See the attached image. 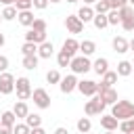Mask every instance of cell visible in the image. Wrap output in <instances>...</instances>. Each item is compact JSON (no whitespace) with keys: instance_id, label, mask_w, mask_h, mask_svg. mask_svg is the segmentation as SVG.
<instances>
[{"instance_id":"6da1fadb","label":"cell","mask_w":134,"mask_h":134,"mask_svg":"<svg viewBox=\"0 0 134 134\" xmlns=\"http://www.w3.org/2000/svg\"><path fill=\"white\" fill-rule=\"evenodd\" d=\"M111 115L117 119V121H124V119H132L134 117V103L132 100H117L111 109Z\"/></svg>"},{"instance_id":"7a4b0ae2","label":"cell","mask_w":134,"mask_h":134,"mask_svg":"<svg viewBox=\"0 0 134 134\" xmlns=\"http://www.w3.org/2000/svg\"><path fill=\"white\" fill-rule=\"evenodd\" d=\"M69 69H71V73L73 75H84V73H88L90 69H92V63H90V59L88 57H73L71 59V63H69Z\"/></svg>"},{"instance_id":"3957f363","label":"cell","mask_w":134,"mask_h":134,"mask_svg":"<svg viewBox=\"0 0 134 134\" xmlns=\"http://www.w3.org/2000/svg\"><path fill=\"white\" fill-rule=\"evenodd\" d=\"M15 90H17V98L19 100H27V98H31V82L25 77V75H21V77H17L15 80Z\"/></svg>"},{"instance_id":"277c9868","label":"cell","mask_w":134,"mask_h":134,"mask_svg":"<svg viewBox=\"0 0 134 134\" xmlns=\"http://www.w3.org/2000/svg\"><path fill=\"white\" fill-rule=\"evenodd\" d=\"M105 103L100 100V96L96 94V96H92L88 103H86V107H84V113L88 115V117H92V115H103V111H105Z\"/></svg>"},{"instance_id":"5b68a950","label":"cell","mask_w":134,"mask_h":134,"mask_svg":"<svg viewBox=\"0 0 134 134\" xmlns=\"http://www.w3.org/2000/svg\"><path fill=\"white\" fill-rule=\"evenodd\" d=\"M31 98H34V105L38 109H48L50 107V94L44 90V88H36L31 92Z\"/></svg>"},{"instance_id":"8992f818","label":"cell","mask_w":134,"mask_h":134,"mask_svg":"<svg viewBox=\"0 0 134 134\" xmlns=\"http://www.w3.org/2000/svg\"><path fill=\"white\" fill-rule=\"evenodd\" d=\"M15 92V75L13 73H8V71H4V73H0V94H13Z\"/></svg>"},{"instance_id":"52a82bcc","label":"cell","mask_w":134,"mask_h":134,"mask_svg":"<svg viewBox=\"0 0 134 134\" xmlns=\"http://www.w3.org/2000/svg\"><path fill=\"white\" fill-rule=\"evenodd\" d=\"M75 90H80V94L82 96H96V92H98V88H96V82L94 80H80L77 82V88Z\"/></svg>"},{"instance_id":"ba28073f","label":"cell","mask_w":134,"mask_h":134,"mask_svg":"<svg viewBox=\"0 0 134 134\" xmlns=\"http://www.w3.org/2000/svg\"><path fill=\"white\" fill-rule=\"evenodd\" d=\"M59 88H61V92H63V94H71V92L77 88V77H75L73 73H69V75L61 77V82H59Z\"/></svg>"},{"instance_id":"9c48e42d","label":"cell","mask_w":134,"mask_h":134,"mask_svg":"<svg viewBox=\"0 0 134 134\" xmlns=\"http://www.w3.org/2000/svg\"><path fill=\"white\" fill-rule=\"evenodd\" d=\"M65 27L69 34H82L84 31V23L77 19V15H67L65 17Z\"/></svg>"},{"instance_id":"30bf717a","label":"cell","mask_w":134,"mask_h":134,"mask_svg":"<svg viewBox=\"0 0 134 134\" xmlns=\"http://www.w3.org/2000/svg\"><path fill=\"white\" fill-rule=\"evenodd\" d=\"M117 73L115 71H107V73H103V77H100V84H96V88H98V92L100 90H105V88H113V84H117ZM96 92V94H98Z\"/></svg>"},{"instance_id":"8fae6325","label":"cell","mask_w":134,"mask_h":134,"mask_svg":"<svg viewBox=\"0 0 134 134\" xmlns=\"http://www.w3.org/2000/svg\"><path fill=\"white\" fill-rule=\"evenodd\" d=\"M111 46H113V50H115L117 54H126V52L130 50V46H128V40H126L124 36H115V38L111 40Z\"/></svg>"},{"instance_id":"7c38bea8","label":"cell","mask_w":134,"mask_h":134,"mask_svg":"<svg viewBox=\"0 0 134 134\" xmlns=\"http://www.w3.org/2000/svg\"><path fill=\"white\" fill-rule=\"evenodd\" d=\"M25 42H31L36 46H40L42 42H46V31H36V29H29L25 34Z\"/></svg>"},{"instance_id":"4fadbf2b","label":"cell","mask_w":134,"mask_h":134,"mask_svg":"<svg viewBox=\"0 0 134 134\" xmlns=\"http://www.w3.org/2000/svg\"><path fill=\"white\" fill-rule=\"evenodd\" d=\"M63 52H67L69 57H75V52H80V42L75 40V38H67L65 42H63V48H61Z\"/></svg>"},{"instance_id":"5bb4252c","label":"cell","mask_w":134,"mask_h":134,"mask_svg":"<svg viewBox=\"0 0 134 134\" xmlns=\"http://www.w3.org/2000/svg\"><path fill=\"white\" fill-rule=\"evenodd\" d=\"M98 96H100V100H103L105 105H115V103H117V92H115V88H105V90L98 92Z\"/></svg>"},{"instance_id":"9a60e30c","label":"cell","mask_w":134,"mask_h":134,"mask_svg":"<svg viewBox=\"0 0 134 134\" xmlns=\"http://www.w3.org/2000/svg\"><path fill=\"white\" fill-rule=\"evenodd\" d=\"M100 126H103L107 132H115V130L119 128V121L109 113V115H100Z\"/></svg>"},{"instance_id":"2e32d148","label":"cell","mask_w":134,"mask_h":134,"mask_svg":"<svg viewBox=\"0 0 134 134\" xmlns=\"http://www.w3.org/2000/svg\"><path fill=\"white\" fill-rule=\"evenodd\" d=\"M77 19L86 25V23H90L92 19H94V8L92 6H82L80 10H77Z\"/></svg>"},{"instance_id":"e0dca14e","label":"cell","mask_w":134,"mask_h":134,"mask_svg":"<svg viewBox=\"0 0 134 134\" xmlns=\"http://www.w3.org/2000/svg\"><path fill=\"white\" fill-rule=\"evenodd\" d=\"M52 52H54V46H52V42H48V40L38 46V57H40V59H50Z\"/></svg>"},{"instance_id":"ac0fdd59","label":"cell","mask_w":134,"mask_h":134,"mask_svg":"<svg viewBox=\"0 0 134 134\" xmlns=\"http://www.w3.org/2000/svg\"><path fill=\"white\" fill-rule=\"evenodd\" d=\"M17 19H19V23L25 25V27H31L34 21H36V17H34L31 10H21V13H17Z\"/></svg>"},{"instance_id":"d6986e66","label":"cell","mask_w":134,"mask_h":134,"mask_svg":"<svg viewBox=\"0 0 134 134\" xmlns=\"http://www.w3.org/2000/svg\"><path fill=\"white\" fill-rule=\"evenodd\" d=\"M92 71H94V73H98V75H103V73H107V71H109V61H107L105 57H100V59H96V61L92 63Z\"/></svg>"},{"instance_id":"ffe728a7","label":"cell","mask_w":134,"mask_h":134,"mask_svg":"<svg viewBox=\"0 0 134 134\" xmlns=\"http://www.w3.org/2000/svg\"><path fill=\"white\" fill-rule=\"evenodd\" d=\"M13 113H15V117H27V113H29V107H27V103L25 100H17L15 103V107H13Z\"/></svg>"},{"instance_id":"44dd1931","label":"cell","mask_w":134,"mask_h":134,"mask_svg":"<svg viewBox=\"0 0 134 134\" xmlns=\"http://www.w3.org/2000/svg\"><path fill=\"white\" fill-rule=\"evenodd\" d=\"M94 50H96V44H94L92 40H82V42H80V52H82L84 57L94 54Z\"/></svg>"},{"instance_id":"7402d4cb","label":"cell","mask_w":134,"mask_h":134,"mask_svg":"<svg viewBox=\"0 0 134 134\" xmlns=\"http://www.w3.org/2000/svg\"><path fill=\"white\" fill-rule=\"evenodd\" d=\"M132 71H134V69H132V63H130V61H119V63H117V71H115V73H117L119 77H128Z\"/></svg>"},{"instance_id":"603a6c76","label":"cell","mask_w":134,"mask_h":134,"mask_svg":"<svg viewBox=\"0 0 134 134\" xmlns=\"http://www.w3.org/2000/svg\"><path fill=\"white\" fill-rule=\"evenodd\" d=\"M15 124H17V117H15L13 111H4V113H0V126H8V128H13Z\"/></svg>"},{"instance_id":"cb8c5ba5","label":"cell","mask_w":134,"mask_h":134,"mask_svg":"<svg viewBox=\"0 0 134 134\" xmlns=\"http://www.w3.org/2000/svg\"><path fill=\"white\" fill-rule=\"evenodd\" d=\"M25 124H27L29 130H31V128H40V126H42V115H38V113H27Z\"/></svg>"},{"instance_id":"d4e9b609","label":"cell","mask_w":134,"mask_h":134,"mask_svg":"<svg viewBox=\"0 0 134 134\" xmlns=\"http://www.w3.org/2000/svg\"><path fill=\"white\" fill-rule=\"evenodd\" d=\"M75 128H77V132H82V134L90 132V130H92V121H90V117H80L77 124H75Z\"/></svg>"},{"instance_id":"484cf974","label":"cell","mask_w":134,"mask_h":134,"mask_svg":"<svg viewBox=\"0 0 134 134\" xmlns=\"http://www.w3.org/2000/svg\"><path fill=\"white\" fill-rule=\"evenodd\" d=\"M0 15H2V21H13V19H17V8L15 6H4Z\"/></svg>"},{"instance_id":"4316f807","label":"cell","mask_w":134,"mask_h":134,"mask_svg":"<svg viewBox=\"0 0 134 134\" xmlns=\"http://www.w3.org/2000/svg\"><path fill=\"white\" fill-rule=\"evenodd\" d=\"M38 61H40V57H38V54L23 57V67H25V69H36V67H38Z\"/></svg>"},{"instance_id":"83f0119b","label":"cell","mask_w":134,"mask_h":134,"mask_svg":"<svg viewBox=\"0 0 134 134\" xmlns=\"http://www.w3.org/2000/svg\"><path fill=\"white\" fill-rule=\"evenodd\" d=\"M92 23H94V27H96V29H105V27H109V21H107V15H94V19H92Z\"/></svg>"},{"instance_id":"f1b7e54d","label":"cell","mask_w":134,"mask_h":134,"mask_svg":"<svg viewBox=\"0 0 134 134\" xmlns=\"http://www.w3.org/2000/svg\"><path fill=\"white\" fill-rule=\"evenodd\" d=\"M94 8V15H107L111 8H109V4L105 2V0H96V4L92 6Z\"/></svg>"},{"instance_id":"f546056e","label":"cell","mask_w":134,"mask_h":134,"mask_svg":"<svg viewBox=\"0 0 134 134\" xmlns=\"http://www.w3.org/2000/svg\"><path fill=\"white\" fill-rule=\"evenodd\" d=\"M119 130H121V134H132L134 132V117L119 121Z\"/></svg>"},{"instance_id":"4dcf8cb0","label":"cell","mask_w":134,"mask_h":134,"mask_svg":"<svg viewBox=\"0 0 134 134\" xmlns=\"http://www.w3.org/2000/svg\"><path fill=\"white\" fill-rule=\"evenodd\" d=\"M21 52H23V57L38 54V46H36V44H31V42H23V46H21Z\"/></svg>"},{"instance_id":"1f68e13d","label":"cell","mask_w":134,"mask_h":134,"mask_svg":"<svg viewBox=\"0 0 134 134\" xmlns=\"http://www.w3.org/2000/svg\"><path fill=\"white\" fill-rule=\"evenodd\" d=\"M71 59H73V57H69L67 52H63V50H61V52L57 54V65H59V67H69Z\"/></svg>"},{"instance_id":"d6a6232c","label":"cell","mask_w":134,"mask_h":134,"mask_svg":"<svg viewBox=\"0 0 134 134\" xmlns=\"http://www.w3.org/2000/svg\"><path fill=\"white\" fill-rule=\"evenodd\" d=\"M61 77H63V75L59 73V69H50V71L46 73V82H48V84H59Z\"/></svg>"},{"instance_id":"836d02e7","label":"cell","mask_w":134,"mask_h":134,"mask_svg":"<svg viewBox=\"0 0 134 134\" xmlns=\"http://www.w3.org/2000/svg\"><path fill=\"white\" fill-rule=\"evenodd\" d=\"M15 8H17V13H21V10H31L34 6H31V0H17Z\"/></svg>"},{"instance_id":"e575fe53","label":"cell","mask_w":134,"mask_h":134,"mask_svg":"<svg viewBox=\"0 0 134 134\" xmlns=\"http://www.w3.org/2000/svg\"><path fill=\"white\" fill-rule=\"evenodd\" d=\"M107 21H109V25H117V23H121V17H119L117 10H109L107 13Z\"/></svg>"},{"instance_id":"d590c367","label":"cell","mask_w":134,"mask_h":134,"mask_svg":"<svg viewBox=\"0 0 134 134\" xmlns=\"http://www.w3.org/2000/svg\"><path fill=\"white\" fill-rule=\"evenodd\" d=\"M105 2L109 4L111 10H119V8H124V6L128 4V0H105Z\"/></svg>"},{"instance_id":"8d00e7d4","label":"cell","mask_w":134,"mask_h":134,"mask_svg":"<svg viewBox=\"0 0 134 134\" xmlns=\"http://www.w3.org/2000/svg\"><path fill=\"white\" fill-rule=\"evenodd\" d=\"M117 13H119V17H121V19H130V17H134V8H132L130 4H126V6H124V8H119Z\"/></svg>"},{"instance_id":"74e56055","label":"cell","mask_w":134,"mask_h":134,"mask_svg":"<svg viewBox=\"0 0 134 134\" xmlns=\"http://www.w3.org/2000/svg\"><path fill=\"white\" fill-rule=\"evenodd\" d=\"M119 25L124 27V31H134V17H130V19H121Z\"/></svg>"},{"instance_id":"f35d334b","label":"cell","mask_w":134,"mask_h":134,"mask_svg":"<svg viewBox=\"0 0 134 134\" xmlns=\"http://www.w3.org/2000/svg\"><path fill=\"white\" fill-rule=\"evenodd\" d=\"M13 134H29L27 124H15L13 126Z\"/></svg>"},{"instance_id":"ab89813d","label":"cell","mask_w":134,"mask_h":134,"mask_svg":"<svg viewBox=\"0 0 134 134\" xmlns=\"http://www.w3.org/2000/svg\"><path fill=\"white\" fill-rule=\"evenodd\" d=\"M31 29H36V31H46V21H44V19H38V17H36V21H34Z\"/></svg>"},{"instance_id":"60d3db41","label":"cell","mask_w":134,"mask_h":134,"mask_svg":"<svg viewBox=\"0 0 134 134\" xmlns=\"http://www.w3.org/2000/svg\"><path fill=\"white\" fill-rule=\"evenodd\" d=\"M48 4H50L48 0H31V6H34V8H38V10H44Z\"/></svg>"},{"instance_id":"b9f144b4","label":"cell","mask_w":134,"mask_h":134,"mask_svg":"<svg viewBox=\"0 0 134 134\" xmlns=\"http://www.w3.org/2000/svg\"><path fill=\"white\" fill-rule=\"evenodd\" d=\"M6 69H8V57L0 54V73H4Z\"/></svg>"},{"instance_id":"7bdbcfd3","label":"cell","mask_w":134,"mask_h":134,"mask_svg":"<svg viewBox=\"0 0 134 134\" xmlns=\"http://www.w3.org/2000/svg\"><path fill=\"white\" fill-rule=\"evenodd\" d=\"M29 134H46V130L40 126V128H31V130H29Z\"/></svg>"},{"instance_id":"ee69618b","label":"cell","mask_w":134,"mask_h":134,"mask_svg":"<svg viewBox=\"0 0 134 134\" xmlns=\"http://www.w3.org/2000/svg\"><path fill=\"white\" fill-rule=\"evenodd\" d=\"M0 134H13V128H8V126H0Z\"/></svg>"},{"instance_id":"f6af8a7d","label":"cell","mask_w":134,"mask_h":134,"mask_svg":"<svg viewBox=\"0 0 134 134\" xmlns=\"http://www.w3.org/2000/svg\"><path fill=\"white\" fill-rule=\"evenodd\" d=\"M54 134H69V130H67V128H63V126H59V128L54 130Z\"/></svg>"},{"instance_id":"bcb514c9","label":"cell","mask_w":134,"mask_h":134,"mask_svg":"<svg viewBox=\"0 0 134 134\" xmlns=\"http://www.w3.org/2000/svg\"><path fill=\"white\" fill-rule=\"evenodd\" d=\"M15 2L17 0H0V4H4V6H15Z\"/></svg>"},{"instance_id":"7dc6e473","label":"cell","mask_w":134,"mask_h":134,"mask_svg":"<svg viewBox=\"0 0 134 134\" xmlns=\"http://www.w3.org/2000/svg\"><path fill=\"white\" fill-rule=\"evenodd\" d=\"M96 0H84V6H94Z\"/></svg>"},{"instance_id":"c3c4849f","label":"cell","mask_w":134,"mask_h":134,"mask_svg":"<svg viewBox=\"0 0 134 134\" xmlns=\"http://www.w3.org/2000/svg\"><path fill=\"white\" fill-rule=\"evenodd\" d=\"M6 44V38H4V34H0V48Z\"/></svg>"},{"instance_id":"681fc988","label":"cell","mask_w":134,"mask_h":134,"mask_svg":"<svg viewBox=\"0 0 134 134\" xmlns=\"http://www.w3.org/2000/svg\"><path fill=\"white\" fill-rule=\"evenodd\" d=\"M128 46H130V50L134 52V38H132V40H128Z\"/></svg>"},{"instance_id":"f907efd6","label":"cell","mask_w":134,"mask_h":134,"mask_svg":"<svg viewBox=\"0 0 134 134\" xmlns=\"http://www.w3.org/2000/svg\"><path fill=\"white\" fill-rule=\"evenodd\" d=\"M48 2H52V4H59V2H63V0H48Z\"/></svg>"},{"instance_id":"816d5d0a","label":"cell","mask_w":134,"mask_h":134,"mask_svg":"<svg viewBox=\"0 0 134 134\" xmlns=\"http://www.w3.org/2000/svg\"><path fill=\"white\" fill-rule=\"evenodd\" d=\"M67 2H69V4H75V2H80V0H67Z\"/></svg>"},{"instance_id":"f5cc1de1","label":"cell","mask_w":134,"mask_h":134,"mask_svg":"<svg viewBox=\"0 0 134 134\" xmlns=\"http://www.w3.org/2000/svg\"><path fill=\"white\" fill-rule=\"evenodd\" d=\"M128 4H130V6H132V8H134V0H128Z\"/></svg>"},{"instance_id":"db71d44e","label":"cell","mask_w":134,"mask_h":134,"mask_svg":"<svg viewBox=\"0 0 134 134\" xmlns=\"http://www.w3.org/2000/svg\"><path fill=\"white\" fill-rule=\"evenodd\" d=\"M105 134H115V132H107V130H105Z\"/></svg>"},{"instance_id":"11a10c76","label":"cell","mask_w":134,"mask_h":134,"mask_svg":"<svg viewBox=\"0 0 134 134\" xmlns=\"http://www.w3.org/2000/svg\"><path fill=\"white\" fill-rule=\"evenodd\" d=\"M130 63H132V69H134V61H130Z\"/></svg>"},{"instance_id":"9f6ffc18","label":"cell","mask_w":134,"mask_h":134,"mask_svg":"<svg viewBox=\"0 0 134 134\" xmlns=\"http://www.w3.org/2000/svg\"><path fill=\"white\" fill-rule=\"evenodd\" d=\"M0 23H2V15H0Z\"/></svg>"}]
</instances>
